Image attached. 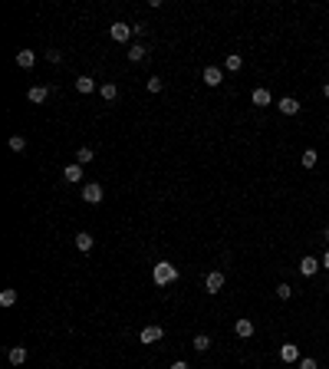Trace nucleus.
I'll list each match as a JSON object with an SVG mask.
<instances>
[{
    "label": "nucleus",
    "mask_w": 329,
    "mask_h": 369,
    "mask_svg": "<svg viewBox=\"0 0 329 369\" xmlns=\"http://www.w3.org/2000/svg\"><path fill=\"white\" fill-rule=\"evenodd\" d=\"M14 303H16V290H14V287H7V290L0 293V306H14Z\"/></svg>",
    "instance_id": "nucleus-24"
},
{
    "label": "nucleus",
    "mask_w": 329,
    "mask_h": 369,
    "mask_svg": "<svg viewBox=\"0 0 329 369\" xmlns=\"http://www.w3.org/2000/svg\"><path fill=\"white\" fill-rule=\"evenodd\" d=\"M220 287H224V274L220 270H211V274L204 277V290L208 293H220Z\"/></svg>",
    "instance_id": "nucleus-6"
},
{
    "label": "nucleus",
    "mask_w": 329,
    "mask_h": 369,
    "mask_svg": "<svg viewBox=\"0 0 329 369\" xmlns=\"http://www.w3.org/2000/svg\"><path fill=\"white\" fill-rule=\"evenodd\" d=\"M320 267H322V260H316L313 254H306V257L300 260V274H303V277H313Z\"/></svg>",
    "instance_id": "nucleus-7"
},
{
    "label": "nucleus",
    "mask_w": 329,
    "mask_h": 369,
    "mask_svg": "<svg viewBox=\"0 0 329 369\" xmlns=\"http://www.w3.org/2000/svg\"><path fill=\"white\" fill-rule=\"evenodd\" d=\"M145 56H148V50H145V43H132V47H128V60H132V63H142Z\"/></svg>",
    "instance_id": "nucleus-14"
},
{
    "label": "nucleus",
    "mask_w": 329,
    "mask_h": 369,
    "mask_svg": "<svg viewBox=\"0 0 329 369\" xmlns=\"http://www.w3.org/2000/svg\"><path fill=\"white\" fill-rule=\"evenodd\" d=\"M92 234H86V231H82V234H76V247H79V251H82V254H86V251H92Z\"/></svg>",
    "instance_id": "nucleus-21"
},
{
    "label": "nucleus",
    "mask_w": 329,
    "mask_h": 369,
    "mask_svg": "<svg viewBox=\"0 0 329 369\" xmlns=\"http://www.w3.org/2000/svg\"><path fill=\"white\" fill-rule=\"evenodd\" d=\"M145 86H148V93H162V79H158V76H152L148 83H145Z\"/></svg>",
    "instance_id": "nucleus-28"
},
{
    "label": "nucleus",
    "mask_w": 329,
    "mask_h": 369,
    "mask_svg": "<svg viewBox=\"0 0 329 369\" xmlns=\"http://www.w3.org/2000/svg\"><path fill=\"white\" fill-rule=\"evenodd\" d=\"M102 195H106V191H102V185H99V181H89V185H82V201L99 204V201H102Z\"/></svg>",
    "instance_id": "nucleus-3"
},
{
    "label": "nucleus",
    "mask_w": 329,
    "mask_h": 369,
    "mask_svg": "<svg viewBox=\"0 0 329 369\" xmlns=\"http://www.w3.org/2000/svg\"><path fill=\"white\" fill-rule=\"evenodd\" d=\"M316 162H320V155H316V149H306L303 155H300V165H303V168H313Z\"/></svg>",
    "instance_id": "nucleus-22"
},
{
    "label": "nucleus",
    "mask_w": 329,
    "mask_h": 369,
    "mask_svg": "<svg viewBox=\"0 0 329 369\" xmlns=\"http://www.w3.org/2000/svg\"><path fill=\"white\" fill-rule=\"evenodd\" d=\"M109 37L116 40V43H128V40L135 37V27H128V24H112V27H109Z\"/></svg>",
    "instance_id": "nucleus-2"
},
{
    "label": "nucleus",
    "mask_w": 329,
    "mask_h": 369,
    "mask_svg": "<svg viewBox=\"0 0 329 369\" xmlns=\"http://www.w3.org/2000/svg\"><path fill=\"white\" fill-rule=\"evenodd\" d=\"M92 158H96V152L89 149V145H82V149L76 152V162H79V165H89V162H92Z\"/></svg>",
    "instance_id": "nucleus-23"
},
{
    "label": "nucleus",
    "mask_w": 329,
    "mask_h": 369,
    "mask_svg": "<svg viewBox=\"0 0 329 369\" xmlns=\"http://www.w3.org/2000/svg\"><path fill=\"white\" fill-rule=\"evenodd\" d=\"M76 89H79L82 96H89V93L96 89V79H92V76H79V79H76Z\"/></svg>",
    "instance_id": "nucleus-19"
},
{
    "label": "nucleus",
    "mask_w": 329,
    "mask_h": 369,
    "mask_svg": "<svg viewBox=\"0 0 329 369\" xmlns=\"http://www.w3.org/2000/svg\"><path fill=\"white\" fill-rule=\"evenodd\" d=\"M7 359H10V366H24L30 359V353H26V346H14V349H7Z\"/></svg>",
    "instance_id": "nucleus-10"
},
{
    "label": "nucleus",
    "mask_w": 329,
    "mask_h": 369,
    "mask_svg": "<svg viewBox=\"0 0 329 369\" xmlns=\"http://www.w3.org/2000/svg\"><path fill=\"white\" fill-rule=\"evenodd\" d=\"M99 96H102L106 102H112V99L118 96V86H116V83H102V86H99Z\"/></svg>",
    "instance_id": "nucleus-20"
},
{
    "label": "nucleus",
    "mask_w": 329,
    "mask_h": 369,
    "mask_svg": "<svg viewBox=\"0 0 329 369\" xmlns=\"http://www.w3.org/2000/svg\"><path fill=\"white\" fill-rule=\"evenodd\" d=\"M46 60L50 63H63V53L60 50H46Z\"/></svg>",
    "instance_id": "nucleus-29"
},
{
    "label": "nucleus",
    "mask_w": 329,
    "mask_h": 369,
    "mask_svg": "<svg viewBox=\"0 0 329 369\" xmlns=\"http://www.w3.org/2000/svg\"><path fill=\"white\" fill-rule=\"evenodd\" d=\"M280 359H283V362H300L296 343H283V346H280Z\"/></svg>",
    "instance_id": "nucleus-12"
},
{
    "label": "nucleus",
    "mask_w": 329,
    "mask_h": 369,
    "mask_svg": "<svg viewBox=\"0 0 329 369\" xmlns=\"http://www.w3.org/2000/svg\"><path fill=\"white\" fill-rule=\"evenodd\" d=\"M10 149H14V152H24L26 149V139H24V135H10Z\"/></svg>",
    "instance_id": "nucleus-25"
},
{
    "label": "nucleus",
    "mask_w": 329,
    "mask_h": 369,
    "mask_svg": "<svg viewBox=\"0 0 329 369\" xmlns=\"http://www.w3.org/2000/svg\"><path fill=\"white\" fill-rule=\"evenodd\" d=\"M46 96H50V86H33L30 93H26V99L30 102H46Z\"/></svg>",
    "instance_id": "nucleus-18"
},
{
    "label": "nucleus",
    "mask_w": 329,
    "mask_h": 369,
    "mask_svg": "<svg viewBox=\"0 0 329 369\" xmlns=\"http://www.w3.org/2000/svg\"><path fill=\"white\" fill-rule=\"evenodd\" d=\"M234 333H237V336H244V339L254 336V323L247 320V316H244V320H237V323H234Z\"/></svg>",
    "instance_id": "nucleus-15"
},
{
    "label": "nucleus",
    "mask_w": 329,
    "mask_h": 369,
    "mask_svg": "<svg viewBox=\"0 0 329 369\" xmlns=\"http://www.w3.org/2000/svg\"><path fill=\"white\" fill-rule=\"evenodd\" d=\"M322 267H326V270H329V251H326V254H322Z\"/></svg>",
    "instance_id": "nucleus-32"
},
{
    "label": "nucleus",
    "mask_w": 329,
    "mask_h": 369,
    "mask_svg": "<svg viewBox=\"0 0 329 369\" xmlns=\"http://www.w3.org/2000/svg\"><path fill=\"white\" fill-rule=\"evenodd\" d=\"M322 96H326V99H329V83H326V86H322Z\"/></svg>",
    "instance_id": "nucleus-34"
},
{
    "label": "nucleus",
    "mask_w": 329,
    "mask_h": 369,
    "mask_svg": "<svg viewBox=\"0 0 329 369\" xmlns=\"http://www.w3.org/2000/svg\"><path fill=\"white\" fill-rule=\"evenodd\" d=\"M191 346H194L198 353H208V349H211V336H208V333H198V336L191 339Z\"/></svg>",
    "instance_id": "nucleus-17"
},
{
    "label": "nucleus",
    "mask_w": 329,
    "mask_h": 369,
    "mask_svg": "<svg viewBox=\"0 0 329 369\" xmlns=\"http://www.w3.org/2000/svg\"><path fill=\"white\" fill-rule=\"evenodd\" d=\"M152 280H155L158 287H168V283L178 280V267H174L172 260H158L155 267H152Z\"/></svg>",
    "instance_id": "nucleus-1"
},
{
    "label": "nucleus",
    "mask_w": 329,
    "mask_h": 369,
    "mask_svg": "<svg viewBox=\"0 0 329 369\" xmlns=\"http://www.w3.org/2000/svg\"><path fill=\"white\" fill-rule=\"evenodd\" d=\"M322 241H329V228H322Z\"/></svg>",
    "instance_id": "nucleus-33"
},
{
    "label": "nucleus",
    "mask_w": 329,
    "mask_h": 369,
    "mask_svg": "<svg viewBox=\"0 0 329 369\" xmlns=\"http://www.w3.org/2000/svg\"><path fill=\"white\" fill-rule=\"evenodd\" d=\"M250 102L254 106H257V109H264V106H270V102H274V96H270V89H264V86H257L250 93Z\"/></svg>",
    "instance_id": "nucleus-8"
},
{
    "label": "nucleus",
    "mask_w": 329,
    "mask_h": 369,
    "mask_svg": "<svg viewBox=\"0 0 329 369\" xmlns=\"http://www.w3.org/2000/svg\"><path fill=\"white\" fill-rule=\"evenodd\" d=\"M162 336H164V330H162V326H158V323H152V326H145V330H142L138 333V339H142V343H162Z\"/></svg>",
    "instance_id": "nucleus-4"
},
{
    "label": "nucleus",
    "mask_w": 329,
    "mask_h": 369,
    "mask_svg": "<svg viewBox=\"0 0 329 369\" xmlns=\"http://www.w3.org/2000/svg\"><path fill=\"white\" fill-rule=\"evenodd\" d=\"M148 33V24H135V37H145Z\"/></svg>",
    "instance_id": "nucleus-30"
},
{
    "label": "nucleus",
    "mask_w": 329,
    "mask_h": 369,
    "mask_svg": "<svg viewBox=\"0 0 329 369\" xmlns=\"http://www.w3.org/2000/svg\"><path fill=\"white\" fill-rule=\"evenodd\" d=\"M276 109H280L283 116H296V112H300V99H293V96H283V99L276 102Z\"/></svg>",
    "instance_id": "nucleus-9"
},
{
    "label": "nucleus",
    "mask_w": 329,
    "mask_h": 369,
    "mask_svg": "<svg viewBox=\"0 0 329 369\" xmlns=\"http://www.w3.org/2000/svg\"><path fill=\"white\" fill-rule=\"evenodd\" d=\"M296 369H320V362H316L313 356H306V359H300V362H296Z\"/></svg>",
    "instance_id": "nucleus-27"
},
{
    "label": "nucleus",
    "mask_w": 329,
    "mask_h": 369,
    "mask_svg": "<svg viewBox=\"0 0 329 369\" xmlns=\"http://www.w3.org/2000/svg\"><path fill=\"white\" fill-rule=\"evenodd\" d=\"M172 369H191V366H188L184 359H178V362H172Z\"/></svg>",
    "instance_id": "nucleus-31"
},
{
    "label": "nucleus",
    "mask_w": 329,
    "mask_h": 369,
    "mask_svg": "<svg viewBox=\"0 0 329 369\" xmlns=\"http://www.w3.org/2000/svg\"><path fill=\"white\" fill-rule=\"evenodd\" d=\"M63 178L70 181V185H76V181H82V165H79V162H70V165L63 168Z\"/></svg>",
    "instance_id": "nucleus-11"
},
{
    "label": "nucleus",
    "mask_w": 329,
    "mask_h": 369,
    "mask_svg": "<svg viewBox=\"0 0 329 369\" xmlns=\"http://www.w3.org/2000/svg\"><path fill=\"white\" fill-rule=\"evenodd\" d=\"M224 83V70L220 66H204V86H220Z\"/></svg>",
    "instance_id": "nucleus-5"
},
{
    "label": "nucleus",
    "mask_w": 329,
    "mask_h": 369,
    "mask_svg": "<svg viewBox=\"0 0 329 369\" xmlns=\"http://www.w3.org/2000/svg\"><path fill=\"white\" fill-rule=\"evenodd\" d=\"M240 66H244V56H240V53H228V60H224V70H228V73H237Z\"/></svg>",
    "instance_id": "nucleus-16"
},
{
    "label": "nucleus",
    "mask_w": 329,
    "mask_h": 369,
    "mask_svg": "<svg viewBox=\"0 0 329 369\" xmlns=\"http://www.w3.org/2000/svg\"><path fill=\"white\" fill-rule=\"evenodd\" d=\"M33 63H36V53H33V50H20V53H16V66H20V70H33Z\"/></svg>",
    "instance_id": "nucleus-13"
},
{
    "label": "nucleus",
    "mask_w": 329,
    "mask_h": 369,
    "mask_svg": "<svg viewBox=\"0 0 329 369\" xmlns=\"http://www.w3.org/2000/svg\"><path fill=\"white\" fill-rule=\"evenodd\" d=\"M276 297H280V300H290L293 297V287H290V283H280V287H276Z\"/></svg>",
    "instance_id": "nucleus-26"
}]
</instances>
